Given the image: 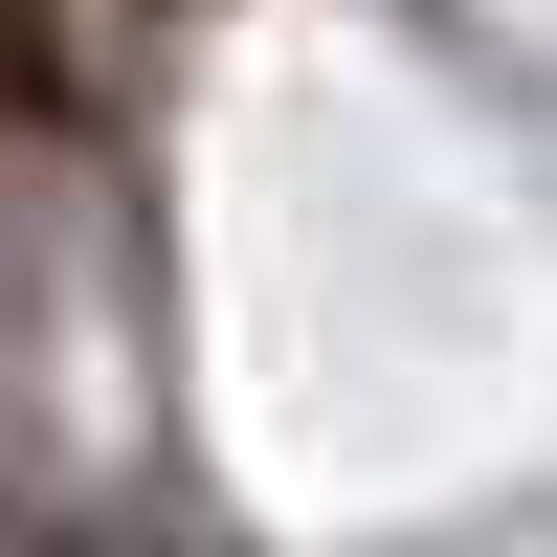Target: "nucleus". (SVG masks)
<instances>
[{"mask_svg":"<svg viewBox=\"0 0 557 557\" xmlns=\"http://www.w3.org/2000/svg\"><path fill=\"white\" fill-rule=\"evenodd\" d=\"M23 112H67V45H45L23 0H0V134H23Z\"/></svg>","mask_w":557,"mask_h":557,"instance_id":"1","label":"nucleus"}]
</instances>
